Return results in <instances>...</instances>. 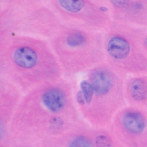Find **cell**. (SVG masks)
Here are the masks:
<instances>
[{"instance_id":"1","label":"cell","mask_w":147,"mask_h":147,"mask_svg":"<svg viewBox=\"0 0 147 147\" xmlns=\"http://www.w3.org/2000/svg\"><path fill=\"white\" fill-rule=\"evenodd\" d=\"M43 102L49 110L57 112L61 110L65 105V94L60 89H50L46 91L43 95Z\"/></svg>"},{"instance_id":"2","label":"cell","mask_w":147,"mask_h":147,"mask_svg":"<svg viewBox=\"0 0 147 147\" xmlns=\"http://www.w3.org/2000/svg\"><path fill=\"white\" fill-rule=\"evenodd\" d=\"M14 61L22 68L30 69L36 64L38 57L32 49L27 47H18L13 55Z\"/></svg>"},{"instance_id":"3","label":"cell","mask_w":147,"mask_h":147,"mask_svg":"<svg viewBox=\"0 0 147 147\" xmlns=\"http://www.w3.org/2000/svg\"><path fill=\"white\" fill-rule=\"evenodd\" d=\"M107 50L114 58L124 59L128 56L130 52V47L125 39L121 37L115 36L109 40Z\"/></svg>"},{"instance_id":"4","label":"cell","mask_w":147,"mask_h":147,"mask_svg":"<svg viewBox=\"0 0 147 147\" xmlns=\"http://www.w3.org/2000/svg\"><path fill=\"white\" fill-rule=\"evenodd\" d=\"M91 85L99 95L107 94L112 86V78L105 71H96L92 74Z\"/></svg>"},{"instance_id":"5","label":"cell","mask_w":147,"mask_h":147,"mask_svg":"<svg viewBox=\"0 0 147 147\" xmlns=\"http://www.w3.org/2000/svg\"><path fill=\"white\" fill-rule=\"evenodd\" d=\"M123 124L129 132L132 133H140L145 129L146 121L139 113L129 112L123 118Z\"/></svg>"},{"instance_id":"6","label":"cell","mask_w":147,"mask_h":147,"mask_svg":"<svg viewBox=\"0 0 147 147\" xmlns=\"http://www.w3.org/2000/svg\"><path fill=\"white\" fill-rule=\"evenodd\" d=\"M130 92L136 100H143L147 96V85L142 80L137 79L131 83Z\"/></svg>"},{"instance_id":"7","label":"cell","mask_w":147,"mask_h":147,"mask_svg":"<svg viewBox=\"0 0 147 147\" xmlns=\"http://www.w3.org/2000/svg\"><path fill=\"white\" fill-rule=\"evenodd\" d=\"M60 4L62 7L68 11L72 12V13H77L80 11L84 7L83 1H73V0H60Z\"/></svg>"},{"instance_id":"8","label":"cell","mask_w":147,"mask_h":147,"mask_svg":"<svg viewBox=\"0 0 147 147\" xmlns=\"http://www.w3.org/2000/svg\"><path fill=\"white\" fill-rule=\"evenodd\" d=\"M85 43V38L82 35L77 32H74L69 35L67 38V44L71 47L81 46Z\"/></svg>"},{"instance_id":"9","label":"cell","mask_w":147,"mask_h":147,"mask_svg":"<svg viewBox=\"0 0 147 147\" xmlns=\"http://www.w3.org/2000/svg\"><path fill=\"white\" fill-rule=\"evenodd\" d=\"M82 91L83 93L84 96L85 97L86 103L90 104L91 102L92 98H93V94H94V88L92 86L91 84L86 81H82L80 84Z\"/></svg>"},{"instance_id":"10","label":"cell","mask_w":147,"mask_h":147,"mask_svg":"<svg viewBox=\"0 0 147 147\" xmlns=\"http://www.w3.org/2000/svg\"><path fill=\"white\" fill-rule=\"evenodd\" d=\"M69 147H93L91 143L86 138L80 136L76 138L71 143Z\"/></svg>"},{"instance_id":"11","label":"cell","mask_w":147,"mask_h":147,"mask_svg":"<svg viewBox=\"0 0 147 147\" xmlns=\"http://www.w3.org/2000/svg\"><path fill=\"white\" fill-rule=\"evenodd\" d=\"M96 144L97 147H111V141L105 136H100L97 138Z\"/></svg>"},{"instance_id":"12","label":"cell","mask_w":147,"mask_h":147,"mask_svg":"<svg viewBox=\"0 0 147 147\" xmlns=\"http://www.w3.org/2000/svg\"><path fill=\"white\" fill-rule=\"evenodd\" d=\"M77 101H78L79 103H80V104H85V102H86V100H85V96H84V94H83V93H82V90H81V91H79L78 93H77Z\"/></svg>"},{"instance_id":"13","label":"cell","mask_w":147,"mask_h":147,"mask_svg":"<svg viewBox=\"0 0 147 147\" xmlns=\"http://www.w3.org/2000/svg\"><path fill=\"white\" fill-rule=\"evenodd\" d=\"M100 10H105V11H107V8H106V7H100Z\"/></svg>"}]
</instances>
